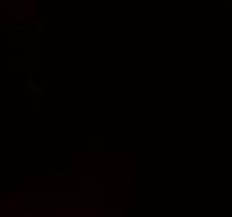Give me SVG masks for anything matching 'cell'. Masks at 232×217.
Returning a JSON list of instances; mask_svg holds the SVG:
<instances>
[]
</instances>
